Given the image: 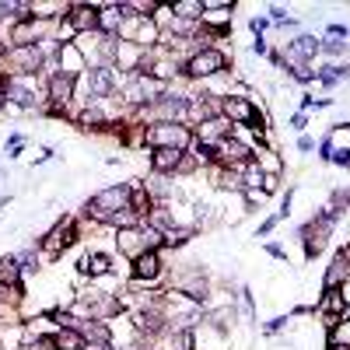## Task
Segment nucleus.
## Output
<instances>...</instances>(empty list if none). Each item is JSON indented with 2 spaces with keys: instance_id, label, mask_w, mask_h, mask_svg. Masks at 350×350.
<instances>
[{
  "instance_id": "f257e3e1",
  "label": "nucleus",
  "mask_w": 350,
  "mask_h": 350,
  "mask_svg": "<svg viewBox=\"0 0 350 350\" xmlns=\"http://www.w3.org/2000/svg\"><path fill=\"white\" fill-rule=\"evenodd\" d=\"M123 207H130V186H109V189H102V193H95L92 200H88V214H92L95 221H109L116 211H123Z\"/></svg>"
},
{
  "instance_id": "f03ea898",
  "label": "nucleus",
  "mask_w": 350,
  "mask_h": 350,
  "mask_svg": "<svg viewBox=\"0 0 350 350\" xmlns=\"http://www.w3.org/2000/svg\"><path fill=\"white\" fill-rule=\"evenodd\" d=\"M148 144L158 151V148H172V151H186L189 144H193V133H189V126H183V123H154L148 133Z\"/></svg>"
},
{
  "instance_id": "7ed1b4c3",
  "label": "nucleus",
  "mask_w": 350,
  "mask_h": 350,
  "mask_svg": "<svg viewBox=\"0 0 350 350\" xmlns=\"http://www.w3.org/2000/svg\"><path fill=\"white\" fill-rule=\"evenodd\" d=\"M224 67H228V56H224L221 49H214V46L196 49L189 60H186V74H189V77H214V74H221Z\"/></svg>"
},
{
  "instance_id": "20e7f679",
  "label": "nucleus",
  "mask_w": 350,
  "mask_h": 350,
  "mask_svg": "<svg viewBox=\"0 0 350 350\" xmlns=\"http://www.w3.org/2000/svg\"><path fill=\"white\" fill-rule=\"evenodd\" d=\"M0 92H4L18 109H36L39 105V81L36 77H4L0 81Z\"/></svg>"
},
{
  "instance_id": "39448f33",
  "label": "nucleus",
  "mask_w": 350,
  "mask_h": 350,
  "mask_svg": "<svg viewBox=\"0 0 350 350\" xmlns=\"http://www.w3.org/2000/svg\"><path fill=\"white\" fill-rule=\"evenodd\" d=\"M221 116L231 123V126H252V130H259L262 126V116L256 112V105L249 102V98H235V95H228L224 102H221Z\"/></svg>"
},
{
  "instance_id": "423d86ee",
  "label": "nucleus",
  "mask_w": 350,
  "mask_h": 350,
  "mask_svg": "<svg viewBox=\"0 0 350 350\" xmlns=\"http://www.w3.org/2000/svg\"><path fill=\"white\" fill-rule=\"evenodd\" d=\"M74 88H77V77H74V74L56 70V74L49 77V98H53L49 112H64V105L74 98Z\"/></svg>"
},
{
  "instance_id": "0eeeda50",
  "label": "nucleus",
  "mask_w": 350,
  "mask_h": 350,
  "mask_svg": "<svg viewBox=\"0 0 350 350\" xmlns=\"http://www.w3.org/2000/svg\"><path fill=\"white\" fill-rule=\"evenodd\" d=\"M77 301H81V308H84V312H92L95 319L120 312V301H116L112 295H105V291H84V295H81Z\"/></svg>"
},
{
  "instance_id": "6e6552de",
  "label": "nucleus",
  "mask_w": 350,
  "mask_h": 350,
  "mask_svg": "<svg viewBox=\"0 0 350 350\" xmlns=\"http://www.w3.org/2000/svg\"><path fill=\"white\" fill-rule=\"evenodd\" d=\"M217 161H221V165H228V168H239V165L252 161V151L245 148L242 140H231V137H224V140L217 144Z\"/></svg>"
},
{
  "instance_id": "1a4fd4ad",
  "label": "nucleus",
  "mask_w": 350,
  "mask_h": 350,
  "mask_svg": "<svg viewBox=\"0 0 350 350\" xmlns=\"http://www.w3.org/2000/svg\"><path fill=\"white\" fill-rule=\"evenodd\" d=\"M319 53H323V42H319L315 36H298L295 42L287 46V64L298 67V64L312 60V56H319Z\"/></svg>"
},
{
  "instance_id": "9d476101",
  "label": "nucleus",
  "mask_w": 350,
  "mask_h": 350,
  "mask_svg": "<svg viewBox=\"0 0 350 350\" xmlns=\"http://www.w3.org/2000/svg\"><path fill=\"white\" fill-rule=\"evenodd\" d=\"M77 239V228H74V221L70 217H64L60 224H56L53 231H49V235H46V256H56V252H60V249H67L70 242Z\"/></svg>"
},
{
  "instance_id": "9b49d317",
  "label": "nucleus",
  "mask_w": 350,
  "mask_h": 350,
  "mask_svg": "<svg viewBox=\"0 0 350 350\" xmlns=\"http://www.w3.org/2000/svg\"><path fill=\"white\" fill-rule=\"evenodd\" d=\"M70 25L77 36H88V32H98V8H88V4H77L70 8Z\"/></svg>"
},
{
  "instance_id": "f8f14e48",
  "label": "nucleus",
  "mask_w": 350,
  "mask_h": 350,
  "mask_svg": "<svg viewBox=\"0 0 350 350\" xmlns=\"http://www.w3.org/2000/svg\"><path fill=\"white\" fill-rule=\"evenodd\" d=\"M133 277L137 280H158L161 277V259H158V252H140L137 259H133Z\"/></svg>"
},
{
  "instance_id": "ddd939ff",
  "label": "nucleus",
  "mask_w": 350,
  "mask_h": 350,
  "mask_svg": "<svg viewBox=\"0 0 350 350\" xmlns=\"http://www.w3.org/2000/svg\"><path fill=\"white\" fill-rule=\"evenodd\" d=\"M183 158H186V151H172V148H158V151L151 154V168H154V172H161V175H168V172H179Z\"/></svg>"
},
{
  "instance_id": "4468645a",
  "label": "nucleus",
  "mask_w": 350,
  "mask_h": 350,
  "mask_svg": "<svg viewBox=\"0 0 350 350\" xmlns=\"http://www.w3.org/2000/svg\"><path fill=\"white\" fill-rule=\"evenodd\" d=\"M116 242H120V252H126L130 259H137L144 249V235H140V224L137 228H120V235H116Z\"/></svg>"
},
{
  "instance_id": "2eb2a0df",
  "label": "nucleus",
  "mask_w": 350,
  "mask_h": 350,
  "mask_svg": "<svg viewBox=\"0 0 350 350\" xmlns=\"http://www.w3.org/2000/svg\"><path fill=\"white\" fill-rule=\"evenodd\" d=\"M0 284H4V287H14L18 295H21V267H18L14 256H4V259H0Z\"/></svg>"
},
{
  "instance_id": "dca6fc26",
  "label": "nucleus",
  "mask_w": 350,
  "mask_h": 350,
  "mask_svg": "<svg viewBox=\"0 0 350 350\" xmlns=\"http://www.w3.org/2000/svg\"><path fill=\"white\" fill-rule=\"evenodd\" d=\"M74 329H77L84 340H92V343H109V329H105L102 323H95V319H92V323H88V319H77Z\"/></svg>"
},
{
  "instance_id": "f3484780",
  "label": "nucleus",
  "mask_w": 350,
  "mask_h": 350,
  "mask_svg": "<svg viewBox=\"0 0 350 350\" xmlns=\"http://www.w3.org/2000/svg\"><path fill=\"white\" fill-rule=\"evenodd\" d=\"M81 270H84L88 277L109 273V256H102V252H84V256H81Z\"/></svg>"
},
{
  "instance_id": "a211bd4d",
  "label": "nucleus",
  "mask_w": 350,
  "mask_h": 350,
  "mask_svg": "<svg viewBox=\"0 0 350 350\" xmlns=\"http://www.w3.org/2000/svg\"><path fill=\"white\" fill-rule=\"evenodd\" d=\"M53 347H56V350H84V347H88V340L70 326V329H60V333L53 336Z\"/></svg>"
},
{
  "instance_id": "6ab92c4d",
  "label": "nucleus",
  "mask_w": 350,
  "mask_h": 350,
  "mask_svg": "<svg viewBox=\"0 0 350 350\" xmlns=\"http://www.w3.org/2000/svg\"><path fill=\"white\" fill-rule=\"evenodd\" d=\"M172 14L183 21H196V18H203V0H175Z\"/></svg>"
},
{
  "instance_id": "aec40b11",
  "label": "nucleus",
  "mask_w": 350,
  "mask_h": 350,
  "mask_svg": "<svg viewBox=\"0 0 350 350\" xmlns=\"http://www.w3.org/2000/svg\"><path fill=\"white\" fill-rule=\"evenodd\" d=\"M329 343H350V323H343V326L336 323V326H333V336H329Z\"/></svg>"
},
{
  "instance_id": "412c9836",
  "label": "nucleus",
  "mask_w": 350,
  "mask_h": 350,
  "mask_svg": "<svg viewBox=\"0 0 350 350\" xmlns=\"http://www.w3.org/2000/svg\"><path fill=\"white\" fill-rule=\"evenodd\" d=\"M347 49V42H340V39H326L323 42V53H329V56H340Z\"/></svg>"
},
{
  "instance_id": "4be33fe9",
  "label": "nucleus",
  "mask_w": 350,
  "mask_h": 350,
  "mask_svg": "<svg viewBox=\"0 0 350 350\" xmlns=\"http://www.w3.org/2000/svg\"><path fill=\"white\" fill-rule=\"evenodd\" d=\"M267 25H270L267 18H252V21H249V28H252V32H256V39H259L262 32H267Z\"/></svg>"
},
{
  "instance_id": "5701e85b",
  "label": "nucleus",
  "mask_w": 350,
  "mask_h": 350,
  "mask_svg": "<svg viewBox=\"0 0 350 350\" xmlns=\"http://www.w3.org/2000/svg\"><path fill=\"white\" fill-rule=\"evenodd\" d=\"M319 158H326V161L333 158V137H326L323 144H319Z\"/></svg>"
},
{
  "instance_id": "b1692460",
  "label": "nucleus",
  "mask_w": 350,
  "mask_h": 350,
  "mask_svg": "<svg viewBox=\"0 0 350 350\" xmlns=\"http://www.w3.org/2000/svg\"><path fill=\"white\" fill-rule=\"evenodd\" d=\"M329 39H347V28L343 25H329Z\"/></svg>"
},
{
  "instance_id": "393cba45",
  "label": "nucleus",
  "mask_w": 350,
  "mask_h": 350,
  "mask_svg": "<svg viewBox=\"0 0 350 350\" xmlns=\"http://www.w3.org/2000/svg\"><path fill=\"white\" fill-rule=\"evenodd\" d=\"M329 161H336V165H350V151H333Z\"/></svg>"
},
{
  "instance_id": "a878e982",
  "label": "nucleus",
  "mask_w": 350,
  "mask_h": 350,
  "mask_svg": "<svg viewBox=\"0 0 350 350\" xmlns=\"http://www.w3.org/2000/svg\"><path fill=\"white\" fill-rule=\"evenodd\" d=\"M267 252H270V256H277V259H284V256H287L280 245H267Z\"/></svg>"
},
{
  "instance_id": "bb28decb",
  "label": "nucleus",
  "mask_w": 350,
  "mask_h": 350,
  "mask_svg": "<svg viewBox=\"0 0 350 350\" xmlns=\"http://www.w3.org/2000/svg\"><path fill=\"white\" fill-rule=\"evenodd\" d=\"M84 350H112V347H109V343H88Z\"/></svg>"
},
{
  "instance_id": "cd10ccee",
  "label": "nucleus",
  "mask_w": 350,
  "mask_h": 350,
  "mask_svg": "<svg viewBox=\"0 0 350 350\" xmlns=\"http://www.w3.org/2000/svg\"><path fill=\"white\" fill-rule=\"evenodd\" d=\"M329 350H350V343H329Z\"/></svg>"
},
{
  "instance_id": "c85d7f7f",
  "label": "nucleus",
  "mask_w": 350,
  "mask_h": 350,
  "mask_svg": "<svg viewBox=\"0 0 350 350\" xmlns=\"http://www.w3.org/2000/svg\"><path fill=\"white\" fill-rule=\"evenodd\" d=\"M4 105H8V95H4V92H0V112H4Z\"/></svg>"
}]
</instances>
